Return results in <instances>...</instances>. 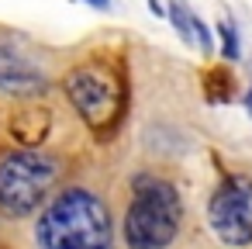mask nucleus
<instances>
[{
	"label": "nucleus",
	"mask_w": 252,
	"mask_h": 249,
	"mask_svg": "<svg viewBox=\"0 0 252 249\" xmlns=\"http://www.w3.org/2000/svg\"><path fill=\"white\" fill-rule=\"evenodd\" d=\"M38 249H114V218L90 187H63L35 214Z\"/></svg>",
	"instance_id": "1"
},
{
	"label": "nucleus",
	"mask_w": 252,
	"mask_h": 249,
	"mask_svg": "<svg viewBox=\"0 0 252 249\" xmlns=\"http://www.w3.org/2000/svg\"><path fill=\"white\" fill-rule=\"evenodd\" d=\"M63 166L42 149H11L0 156V218H35L56 194Z\"/></svg>",
	"instance_id": "2"
},
{
	"label": "nucleus",
	"mask_w": 252,
	"mask_h": 249,
	"mask_svg": "<svg viewBox=\"0 0 252 249\" xmlns=\"http://www.w3.org/2000/svg\"><path fill=\"white\" fill-rule=\"evenodd\" d=\"M180 214L183 208H180V194L173 183L138 177L135 197L121 221L125 249H169L180 232Z\"/></svg>",
	"instance_id": "3"
},
{
	"label": "nucleus",
	"mask_w": 252,
	"mask_h": 249,
	"mask_svg": "<svg viewBox=\"0 0 252 249\" xmlns=\"http://www.w3.org/2000/svg\"><path fill=\"white\" fill-rule=\"evenodd\" d=\"M63 87H66L69 104L80 111V118L97 135H107L118 125V118H121V83L107 66H100V63L76 66L63 80Z\"/></svg>",
	"instance_id": "4"
},
{
	"label": "nucleus",
	"mask_w": 252,
	"mask_h": 249,
	"mask_svg": "<svg viewBox=\"0 0 252 249\" xmlns=\"http://www.w3.org/2000/svg\"><path fill=\"white\" fill-rule=\"evenodd\" d=\"M211 228L224 246H249L252 242V180L231 177L224 180L207 208Z\"/></svg>",
	"instance_id": "5"
},
{
	"label": "nucleus",
	"mask_w": 252,
	"mask_h": 249,
	"mask_svg": "<svg viewBox=\"0 0 252 249\" xmlns=\"http://www.w3.org/2000/svg\"><path fill=\"white\" fill-rule=\"evenodd\" d=\"M49 80L38 70V63L11 45H0V90L11 97H38L45 94Z\"/></svg>",
	"instance_id": "6"
},
{
	"label": "nucleus",
	"mask_w": 252,
	"mask_h": 249,
	"mask_svg": "<svg viewBox=\"0 0 252 249\" xmlns=\"http://www.w3.org/2000/svg\"><path fill=\"white\" fill-rule=\"evenodd\" d=\"M169 21H173L176 35H180L187 45H193V14H190V7H187V0H169Z\"/></svg>",
	"instance_id": "7"
},
{
	"label": "nucleus",
	"mask_w": 252,
	"mask_h": 249,
	"mask_svg": "<svg viewBox=\"0 0 252 249\" xmlns=\"http://www.w3.org/2000/svg\"><path fill=\"white\" fill-rule=\"evenodd\" d=\"M218 32H221V42H224L221 56H224L228 63H235V59H238V32H235V25H231V21H221Z\"/></svg>",
	"instance_id": "8"
},
{
	"label": "nucleus",
	"mask_w": 252,
	"mask_h": 249,
	"mask_svg": "<svg viewBox=\"0 0 252 249\" xmlns=\"http://www.w3.org/2000/svg\"><path fill=\"white\" fill-rule=\"evenodd\" d=\"M90 4H94V7H100V11H104V7H107V4H111V0H90Z\"/></svg>",
	"instance_id": "9"
},
{
	"label": "nucleus",
	"mask_w": 252,
	"mask_h": 249,
	"mask_svg": "<svg viewBox=\"0 0 252 249\" xmlns=\"http://www.w3.org/2000/svg\"><path fill=\"white\" fill-rule=\"evenodd\" d=\"M245 107H249V114H252V90H249V97H245Z\"/></svg>",
	"instance_id": "10"
},
{
	"label": "nucleus",
	"mask_w": 252,
	"mask_h": 249,
	"mask_svg": "<svg viewBox=\"0 0 252 249\" xmlns=\"http://www.w3.org/2000/svg\"><path fill=\"white\" fill-rule=\"evenodd\" d=\"M0 249H4V242H0Z\"/></svg>",
	"instance_id": "11"
}]
</instances>
